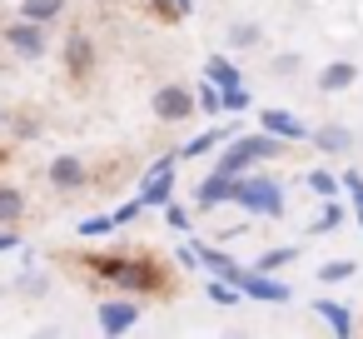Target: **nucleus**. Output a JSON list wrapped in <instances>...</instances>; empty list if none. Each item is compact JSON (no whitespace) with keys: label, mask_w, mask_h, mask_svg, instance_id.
Returning <instances> with one entry per match:
<instances>
[{"label":"nucleus","mask_w":363,"mask_h":339,"mask_svg":"<svg viewBox=\"0 0 363 339\" xmlns=\"http://www.w3.org/2000/svg\"><path fill=\"white\" fill-rule=\"evenodd\" d=\"M284 145H289V140L269 135L264 125H259L254 135H229V150L219 155V170H224V175H249L254 165H264V160H279V155H284Z\"/></svg>","instance_id":"1"},{"label":"nucleus","mask_w":363,"mask_h":339,"mask_svg":"<svg viewBox=\"0 0 363 339\" xmlns=\"http://www.w3.org/2000/svg\"><path fill=\"white\" fill-rule=\"evenodd\" d=\"M244 215H259V220H279L284 215V185L274 175H239V200H234Z\"/></svg>","instance_id":"2"},{"label":"nucleus","mask_w":363,"mask_h":339,"mask_svg":"<svg viewBox=\"0 0 363 339\" xmlns=\"http://www.w3.org/2000/svg\"><path fill=\"white\" fill-rule=\"evenodd\" d=\"M174 160H179V150L160 155V160L145 170V180H140V200H145V210H164V205L174 200Z\"/></svg>","instance_id":"3"},{"label":"nucleus","mask_w":363,"mask_h":339,"mask_svg":"<svg viewBox=\"0 0 363 339\" xmlns=\"http://www.w3.org/2000/svg\"><path fill=\"white\" fill-rule=\"evenodd\" d=\"M150 105H155V115H160L164 125H179V120L199 115V100H194V90H189V85H160Z\"/></svg>","instance_id":"4"},{"label":"nucleus","mask_w":363,"mask_h":339,"mask_svg":"<svg viewBox=\"0 0 363 339\" xmlns=\"http://www.w3.org/2000/svg\"><path fill=\"white\" fill-rule=\"evenodd\" d=\"M234 200H239V175L214 170L194 185V210H219V205H234Z\"/></svg>","instance_id":"5"},{"label":"nucleus","mask_w":363,"mask_h":339,"mask_svg":"<svg viewBox=\"0 0 363 339\" xmlns=\"http://www.w3.org/2000/svg\"><path fill=\"white\" fill-rule=\"evenodd\" d=\"M95 324H100V334H130L135 324H140V304L135 299H105L100 309H95Z\"/></svg>","instance_id":"6"},{"label":"nucleus","mask_w":363,"mask_h":339,"mask_svg":"<svg viewBox=\"0 0 363 339\" xmlns=\"http://www.w3.org/2000/svg\"><path fill=\"white\" fill-rule=\"evenodd\" d=\"M115 284H120V289H135V294H155V289L164 284V274H160L155 259H125L120 274H115Z\"/></svg>","instance_id":"7"},{"label":"nucleus","mask_w":363,"mask_h":339,"mask_svg":"<svg viewBox=\"0 0 363 339\" xmlns=\"http://www.w3.org/2000/svg\"><path fill=\"white\" fill-rule=\"evenodd\" d=\"M239 289H244V299H259V304H284L289 299V284L274 279V274H264V269H244Z\"/></svg>","instance_id":"8"},{"label":"nucleus","mask_w":363,"mask_h":339,"mask_svg":"<svg viewBox=\"0 0 363 339\" xmlns=\"http://www.w3.org/2000/svg\"><path fill=\"white\" fill-rule=\"evenodd\" d=\"M6 41H11V50L16 55H26V60H40L45 55V26H35V21H16V26H6Z\"/></svg>","instance_id":"9"},{"label":"nucleus","mask_w":363,"mask_h":339,"mask_svg":"<svg viewBox=\"0 0 363 339\" xmlns=\"http://www.w3.org/2000/svg\"><path fill=\"white\" fill-rule=\"evenodd\" d=\"M358 75H363V70H358L353 60H328V65L313 75V85H318L323 95H343V90H353V85H358Z\"/></svg>","instance_id":"10"},{"label":"nucleus","mask_w":363,"mask_h":339,"mask_svg":"<svg viewBox=\"0 0 363 339\" xmlns=\"http://www.w3.org/2000/svg\"><path fill=\"white\" fill-rule=\"evenodd\" d=\"M45 175H50V185H55V190H65V195L85 190V180H90V175H85V165H80L75 155H55Z\"/></svg>","instance_id":"11"},{"label":"nucleus","mask_w":363,"mask_h":339,"mask_svg":"<svg viewBox=\"0 0 363 339\" xmlns=\"http://www.w3.org/2000/svg\"><path fill=\"white\" fill-rule=\"evenodd\" d=\"M259 125H264L269 135L289 140V145H294V140H308V125H303L294 110H264V115H259Z\"/></svg>","instance_id":"12"},{"label":"nucleus","mask_w":363,"mask_h":339,"mask_svg":"<svg viewBox=\"0 0 363 339\" xmlns=\"http://www.w3.org/2000/svg\"><path fill=\"white\" fill-rule=\"evenodd\" d=\"M313 314H318L338 339H353V329H358V324H353V309H348L343 299H313Z\"/></svg>","instance_id":"13"},{"label":"nucleus","mask_w":363,"mask_h":339,"mask_svg":"<svg viewBox=\"0 0 363 339\" xmlns=\"http://www.w3.org/2000/svg\"><path fill=\"white\" fill-rule=\"evenodd\" d=\"M308 140H313V150H323V155H348V150H353V130H348V125H318V130H308Z\"/></svg>","instance_id":"14"},{"label":"nucleus","mask_w":363,"mask_h":339,"mask_svg":"<svg viewBox=\"0 0 363 339\" xmlns=\"http://www.w3.org/2000/svg\"><path fill=\"white\" fill-rule=\"evenodd\" d=\"M204 75H209L219 90H234V85H244V75H239V65H234L229 55H209V60H204Z\"/></svg>","instance_id":"15"},{"label":"nucleus","mask_w":363,"mask_h":339,"mask_svg":"<svg viewBox=\"0 0 363 339\" xmlns=\"http://www.w3.org/2000/svg\"><path fill=\"white\" fill-rule=\"evenodd\" d=\"M229 135H239V130H224V125H214V130H204V135H194L189 145H179V160H199V155H209L214 145H224Z\"/></svg>","instance_id":"16"},{"label":"nucleus","mask_w":363,"mask_h":339,"mask_svg":"<svg viewBox=\"0 0 363 339\" xmlns=\"http://www.w3.org/2000/svg\"><path fill=\"white\" fill-rule=\"evenodd\" d=\"M21 16L35 21V26H50L65 16V0H21Z\"/></svg>","instance_id":"17"},{"label":"nucleus","mask_w":363,"mask_h":339,"mask_svg":"<svg viewBox=\"0 0 363 339\" xmlns=\"http://www.w3.org/2000/svg\"><path fill=\"white\" fill-rule=\"evenodd\" d=\"M26 215V190L21 185H0V225H16Z\"/></svg>","instance_id":"18"},{"label":"nucleus","mask_w":363,"mask_h":339,"mask_svg":"<svg viewBox=\"0 0 363 339\" xmlns=\"http://www.w3.org/2000/svg\"><path fill=\"white\" fill-rule=\"evenodd\" d=\"M194 100H199V115H224V90H219L209 75L194 85Z\"/></svg>","instance_id":"19"},{"label":"nucleus","mask_w":363,"mask_h":339,"mask_svg":"<svg viewBox=\"0 0 363 339\" xmlns=\"http://www.w3.org/2000/svg\"><path fill=\"white\" fill-rule=\"evenodd\" d=\"M65 60H70V70H75V75H85V70H90V60H95V50H90V41H85L80 31L70 36V45H65Z\"/></svg>","instance_id":"20"},{"label":"nucleus","mask_w":363,"mask_h":339,"mask_svg":"<svg viewBox=\"0 0 363 339\" xmlns=\"http://www.w3.org/2000/svg\"><path fill=\"white\" fill-rule=\"evenodd\" d=\"M264 41V31L254 26V21H239V26H229V50H254Z\"/></svg>","instance_id":"21"},{"label":"nucleus","mask_w":363,"mask_h":339,"mask_svg":"<svg viewBox=\"0 0 363 339\" xmlns=\"http://www.w3.org/2000/svg\"><path fill=\"white\" fill-rule=\"evenodd\" d=\"M308 190H313L318 200H333V195L343 190V175H333V170H308Z\"/></svg>","instance_id":"22"},{"label":"nucleus","mask_w":363,"mask_h":339,"mask_svg":"<svg viewBox=\"0 0 363 339\" xmlns=\"http://www.w3.org/2000/svg\"><path fill=\"white\" fill-rule=\"evenodd\" d=\"M120 225H115V215H90V220H80L75 225V235L80 240H105V235H115Z\"/></svg>","instance_id":"23"},{"label":"nucleus","mask_w":363,"mask_h":339,"mask_svg":"<svg viewBox=\"0 0 363 339\" xmlns=\"http://www.w3.org/2000/svg\"><path fill=\"white\" fill-rule=\"evenodd\" d=\"M294 259H298V249H294V244H279V249H264V254L254 259V269L274 274V269H284V264H294Z\"/></svg>","instance_id":"24"},{"label":"nucleus","mask_w":363,"mask_h":339,"mask_svg":"<svg viewBox=\"0 0 363 339\" xmlns=\"http://www.w3.org/2000/svg\"><path fill=\"white\" fill-rule=\"evenodd\" d=\"M353 274H358L353 259H323V264H318V279H323V284H348Z\"/></svg>","instance_id":"25"},{"label":"nucleus","mask_w":363,"mask_h":339,"mask_svg":"<svg viewBox=\"0 0 363 339\" xmlns=\"http://www.w3.org/2000/svg\"><path fill=\"white\" fill-rule=\"evenodd\" d=\"M209 299H214V304H224V309H239V304H244V289L214 274V279H209Z\"/></svg>","instance_id":"26"},{"label":"nucleus","mask_w":363,"mask_h":339,"mask_svg":"<svg viewBox=\"0 0 363 339\" xmlns=\"http://www.w3.org/2000/svg\"><path fill=\"white\" fill-rule=\"evenodd\" d=\"M338 225H343V205H338V200H323V210H318V220H313L308 230H313V235H333Z\"/></svg>","instance_id":"27"},{"label":"nucleus","mask_w":363,"mask_h":339,"mask_svg":"<svg viewBox=\"0 0 363 339\" xmlns=\"http://www.w3.org/2000/svg\"><path fill=\"white\" fill-rule=\"evenodd\" d=\"M298 70H303V55H298V50H279L274 65H269V75H279V80H294Z\"/></svg>","instance_id":"28"},{"label":"nucleus","mask_w":363,"mask_h":339,"mask_svg":"<svg viewBox=\"0 0 363 339\" xmlns=\"http://www.w3.org/2000/svg\"><path fill=\"white\" fill-rule=\"evenodd\" d=\"M150 6H155L160 21H184V16L194 11V0H150Z\"/></svg>","instance_id":"29"},{"label":"nucleus","mask_w":363,"mask_h":339,"mask_svg":"<svg viewBox=\"0 0 363 339\" xmlns=\"http://www.w3.org/2000/svg\"><path fill=\"white\" fill-rule=\"evenodd\" d=\"M343 190L353 195V215H358V235H363V170H348L343 175Z\"/></svg>","instance_id":"30"},{"label":"nucleus","mask_w":363,"mask_h":339,"mask_svg":"<svg viewBox=\"0 0 363 339\" xmlns=\"http://www.w3.org/2000/svg\"><path fill=\"white\" fill-rule=\"evenodd\" d=\"M16 289H21V294H35V299H40V294L50 289V274H40V269L30 264V269L21 274V284H16Z\"/></svg>","instance_id":"31"},{"label":"nucleus","mask_w":363,"mask_h":339,"mask_svg":"<svg viewBox=\"0 0 363 339\" xmlns=\"http://www.w3.org/2000/svg\"><path fill=\"white\" fill-rule=\"evenodd\" d=\"M120 264H125V254H90V269H95L100 279H115Z\"/></svg>","instance_id":"32"},{"label":"nucleus","mask_w":363,"mask_h":339,"mask_svg":"<svg viewBox=\"0 0 363 339\" xmlns=\"http://www.w3.org/2000/svg\"><path fill=\"white\" fill-rule=\"evenodd\" d=\"M160 215H164V225H169V230H189V210H184V205H174V200H169Z\"/></svg>","instance_id":"33"},{"label":"nucleus","mask_w":363,"mask_h":339,"mask_svg":"<svg viewBox=\"0 0 363 339\" xmlns=\"http://www.w3.org/2000/svg\"><path fill=\"white\" fill-rule=\"evenodd\" d=\"M140 210H145V200H140V195H135V200H125V205H115V225L125 230V225H130V220H135Z\"/></svg>","instance_id":"34"},{"label":"nucleus","mask_w":363,"mask_h":339,"mask_svg":"<svg viewBox=\"0 0 363 339\" xmlns=\"http://www.w3.org/2000/svg\"><path fill=\"white\" fill-rule=\"evenodd\" d=\"M224 110H234V115H239V110H249V90H244V85L224 90Z\"/></svg>","instance_id":"35"},{"label":"nucleus","mask_w":363,"mask_h":339,"mask_svg":"<svg viewBox=\"0 0 363 339\" xmlns=\"http://www.w3.org/2000/svg\"><path fill=\"white\" fill-rule=\"evenodd\" d=\"M6 249H21V235L16 230H0V254H6Z\"/></svg>","instance_id":"36"},{"label":"nucleus","mask_w":363,"mask_h":339,"mask_svg":"<svg viewBox=\"0 0 363 339\" xmlns=\"http://www.w3.org/2000/svg\"><path fill=\"white\" fill-rule=\"evenodd\" d=\"M0 125H6V110H0Z\"/></svg>","instance_id":"37"},{"label":"nucleus","mask_w":363,"mask_h":339,"mask_svg":"<svg viewBox=\"0 0 363 339\" xmlns=\"http://www.w3.org/2000/svg\"><path fill=\"white\" fill-rule=\"evenodd\" d=\"M0 294H6V289H0Z\"/></svg>","instance_id":"38"}]
</instances>
